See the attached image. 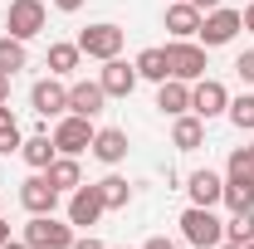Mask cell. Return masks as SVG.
Instances as JSON below:
<instances>
[{"label":"cell","instance_id":"obj_13","mask_svg":"<svg viewBox=\"0 0 254 249\" xmlns=\"http://www.w3.org/2000/svg\"><path fill=\"white\" fill-rule=\"evenodd\" d=\"M186 190H190V205H210V210H215V205L225 200V181L210 171V166H205V171H190Z\"/></svg>","mask_w":254,"mask_h":249},{"label":"cell","instance_id":"obj_36","mask_svg":"<svg viewBox=\"0 0 254 249\" xmlns=\"http://www.w3.org/2000/svg\"><path fill=\"white\" fill-rule=\"evenodd\" d=\"M240 15H245V30H254V0L245 5V10H240Z\"/></svg>","mask_w":254,"mask_h":249},{"label":"cell","instance_id":"obj_29","mask_svg":"<svg viewBox=\"0 0 254 249\" xmlns=\"http://www.w3.org/2000/svg\"><path fill=\"white\" fill-rule=\"evenodd\" d=\"M25 147V137H20V123H5L0 127V156H15Z\"/></svg>","mask_w":254,"mask_h":249},{"label":"cell","instance_id":"obj_2","mask_svg":"<svg viewBox=\"0 0 254 249\" xmlns=\"http://www.w3.org/2000/svg\"><path fill=\"white\" fill-rule=\"evenodd\" d=\"M166 63H171V78H186V83L205 78V68H210L205 44H195V39H171L166 44Z\"/></svg>","mask_w":254,"mask_h":249},{"label":"cell","instance_id":"obj_14","mask_svg":"<svg viewBox=\"0 0 254 249\" xmlns=\"http://www.w3.org/2000/svg\"><path fill=\"white\" fill-rule=\"evenodd\" d=\"M103 103H108V93H103V83H68V113H78V118H98L103 113Z\"/></svg>","mask_w":254,"mask_h":249},{"label":"cell","instance_id":"obj_40","mask_svg":"<svg viewBox=\"0 0 254 249\" xmlns=\"http://www.w3.org/2000/svg\"><path fill=\"white\" fill-rule=\"evenodd\" d=\"M250 152H254V142H250Z\"/></svg>","mask_w":254,"mask_h":249},{"label":"cell","instance_id":"obj_32","mask_svg":"<svg viewBox=\"0 0 254 249\" xmlns=\"http://www.w3.org/2000/svg\"><path fill=\"white\" fill-rule=\"evenodd\" d=\"M142 249H176V240H166V235H152V240H147Z\"/></svg>","mask_w":254,"mask_h":249},{"label":"cell","instance_id":"obj_20","mask_svg":"<svg viewBox=\"0 0 254 249\" xmlns=\"http://www.w3.org/2000/svg\"><path fill=\"white\" fill-rule=\"evenodd\" d=\"M78 59H83V49H78V44H49V54H44V63H49V73H54V78H68V73L78 68Z\"/></svg>","mask_w":254,"mask_h":249},{"label":"cell","instance_id":"obj_6","mask_svg":"<svg viewBox=\"0 0 254 249\" xmlns=\"http://www.w3.org/2000/svg\"><path fill=\"white\" fill-rule=\"evenodd\" d=\"M240 30H245V15L230 10V5H215V10L200 20V34H195V39H200L205 49H220V44H230Z\"/></svg>","mask_w":254,"mask_h":249},{"label":"cell","instance_id":"obj_22","mask_svg":"<svg viewBox=\"0 0 254 249\" xmlns=\"http://www.w3.org/2000/svg\"><path fill=\"white\" fill-rule=\"evenodd\" d=\"M20 156L30 161L34 171H44L54 156H59V147H54V137H44V132H34V137H25V147H20Z\"/></svg>","mask_w":254,"mask_h":249},{"label":"cell","instance_id":"obj_24","mask_svg":"<svg viewBox=\"0 0 254 249\" xmlns=\"http://www.w3.org/2000/svg\"><path fill=\"white\" fill-rule=\"evenodd\" d=\"M225 181H250L254 186V152L250 147H235L230 161H225Z\"/></svg>","mask_w":254,"mask_h":249},{"label":"cell","instance_id":"obj_10","mask_svg":"<svg viewBox=\"0 0 254 249\" xmlns=\"http://www.w3.org/2000/svg\"><path fill=\"white\" fill-rule=\"evenodd\" d=\"M20 205H25L30 215H54V205H59V190L49 186V176H44V171H34L30 181L20 186Z\"/></svg>","mask_w":254,"mask_h":249},{"label":"cell","instance_id":"obj_30","mask_svg":"<svg viewBox=\"0 0 254 249\" xmlns=\"http://www.w3.org/2000/svg\"><path fill=\"white\" fill-rule=\"evenodd\" d=\"M235 73H240V83H250V88H254V49L235 59Z\"/></svg>","mask_w":254,"mask_h":249},{"label":"cell","instance_id":"obj_25","mask_svg":"<svg viewBox=\"0 0 254 249\" xmlns=\"http://www.w3.org/2000/svg\"><path fill=\"white\" fill-rule=\"evenodd\" d=\"M98 190H103V205H108V210H123L127 200H132V186H127L123 176H103Z\"/></svg>","mask_w":254,"mask_h":249},{"label":"cell","instance_id":"obj_9","mask_svg":"<svg viewBox=\"0 0 254 249\" xmlns=\"http://www.w3.org/2000/svg\"><path fill=\"white\" fill-rule=\"evenodd\" d=\"M103 210H108V205H103V190H98V186L68 190V225H83V230H88V225L103 220Z\"/></svg>","mask_w":254,"mask_h":249},{"label":"cell","instance_id":"obj_1","mask_svg":"<svg viewBox=\"0 0 254 249\" xmlns=\"http://www.w3.org/2000/svg\"><path fill=\"white\" fill-rule=\"evenodd\" d=\"M181 235L195 249H215L225 245V220H215L210 205H190V210H181Z\"/></svg>","mask_w":254,"mask_h":249},{"label":"cell","instance_id":"obj_8","mask_svg":"<svg viewBox=\"0 0 254 249\" xmlns=\"http://www.w3.org/2000/svg\"><path fill=\"white\" fill-rule=\"evenodd\" d=\"M225 108H230V88H225L220 78H195L190 83V113L195 118L210 123V118H220Z\"/></svg>","mask_w":254,"mask_h":249},{"label":"cell","instance_id":"obj_37","mask_svg":"<svg viewBox=\"0 0 254 249\" xmlns=\"http://www.w3.org/2000/svg\"><path fill=\"white\" fill-rule=\"evenodd\" d=\"M0 249H30V245H25V240H5Z\"/></svg>","mask_w":254,"mask_h":249},{"label":"cell","instance_id":"obj_16","mask_svg":"<svg viewBox=\"0 0 254 249\" xmlns=\"http://www.w3.org/2000/svg\"><path fill=\"white\" fill-rule=\"evenodd\" d=\"M88 152H93L103 166H118V161L127 156V132H123V127H98Z\"/></svg>","mask_w":254,"mask_h":249},{"label":"cell","instance_id":"obj_3","mask_svg":"<svg viewBox=\"0 0 254 249\" xmlns=\"http://www.w3.org/2000/svg\"><path fill=\"white\" fill-rule=\"evenodd\" d=\"M93 118H78V113H64L59 118V127L49 132L54 137V147H59V156H78V152H88L93 147Z\"/></svg>","mask_w":254,"mask_h":249},{"label":"cell","instance_id":"obj_4","mask_svg":"<svg viewBox=\"0 0 254 249\" xmlns=\"http://www.w3.org/2000/svg\"><path fill=\"white\" fill-rule=\"evenodd\" d=\"M44 20H49L44 0H10V10H5V30L15 39H25V44L34 34H44Z\"/></svg>","mask_w":254,"mask_h":249},{"label":"cell","instance_id":"obj_7","mask_svg":"<svg viewBox=\"0 0 254 249\" xmlns=\"http://www.w3.org/2000/svg\"><path fill=\"white\" fill-rule=\"evenodd\" d=\"M73 44H78L88 59H118V54H123V30L103 20V25H88V30H78V39H73Z\"/></svg>","mask_w":254,"mask_h":249},{"label":"cell","instance_id":"obj_12","mask_svg":"<svg viewBox=\"0 0 254 249\" xmlns=\"http://www.w3.org/2000/svg\"><path fill=\"white\" fill-rule=\"evenodd\" d=\"M30 103L39 118H59V113H68V88H64L59 78H39L30 88Z\"/></svg>","mask_w":254,"mask_h":249},{"label":"cell","instance_id":"obj_28","mask_svg":"<svg viewBox=\"0 0 254 249\" xmlns=\"http://www.w3.org/2000/svg\"><path fill=\"white\" fill-rule=\"evenodd\" d=\"M225 205L240 215V210H254V186L250 181H225Z\"/></svg>","mask_w":254,"mask_h":249},{"label":"cell","instance_id":"obj_38","mask_svg":"<svg viewBox=\"0 0 254 249\" xmlns=\"http://www.w3.org/2000/svg\"><path fill=\"white\" fill-rule=\"evenodd\" d=\"M215 249H254V245H230V240H225V245H215Z\"/></svg>","mask_w":254,"mask_h":249},{"label":"cell","instance_id":"obj_35","mask_svg":"<svg viewBox=\"0 0 254 249\" xmlns=\"http://www.w3.org/2000/svg\"><path fill=\"white\" fill-rule=\"evenodd\" d=\"M190 5H195V10H200V15H210V10H215V5H220V0H190Z\"/></svg>","mask_w":254,"mask_h":249},{"label":"cell","instance_id":"obj_26","mask_svg":"<svg viewBox=\"0 0 254 249\" xmlns=\"http://www.w3.org/2000/svg\"><path fill=\"white\" fill-rule=\"evenodd\" d=\"M225 240H230V245H254V210L230 215V225H225Z\"/></svg>","mask_w":254,"mask_h":249},{"label":"cell","instance_id":"obj_15","mask_svg":"<svg viewBox=\"0 0 254 249\" xmlns=\"http://www.w3.org/2000/svg\"><path fill=\"white\" fill-rule=\"evenodd\" d=\"M200 10L190 5V0H176V5H166V30H171V39H195L200 34Z\"/></svg>","mask_w":254,"mask_h":249},{"label":"cell","instance_id":"obj_21","mask_svg":"<svg viewBox=\"0 0 254 249\" xmlns=\"http://www.w3.org/2000/svg\"><path fill=\"white\" fill-rule=\"evenodd\" d=\"M137 78H152V83H166L171 78V63H166V49H142L137 54Z\"/></svg>","mask_w":254,"mask_h":249},{"label":"cell","instance_id":"obj_11","mask_svg":"<svg viewBox=\"0 0 254 249\" xmlns=\"http://www.w3.org/2000/svg\"><path fill=\"white\" fill-rule=\"evenodd\" d=\"M98 83H103V93H108V98H132V88H137V63H127V59H103Z\"/></svg>","mask_w":254,"mask_h":249},{"label":"cell","instance_id":"obj_17","mask_svg":"<svg viewBox=\"0 0 254 249\" xmlns=\"http://www.w3.org/2000/svg\"><path fill=\"white\" fill-rule=\"evenodd\" d=\"M157 108L166 113V118L190 113V83H186V78H166V83H157Z\"/></svg>","mask_w":254,"mask_h":249},{"label":"cell","instance_id":"obj_39","mask_svg":"<svg viewBox=\"0 0 254 249\" xmlns=\"http://www.w3.org/2000/svg\"><path fill=\"white\" fill-rule=\"evenodd\" d=\"M5 240H10V225H5V220H0V245H5Z\"/></svg>","mask_w":254,"mask_h":249},{"label":"cell","instance_id":"obj_27","mask_svg":"<svg viewBox=\"0 0 254 249\" xmlns=\"http://www.w3.org/2000/svg\"><path fill=\"white\" fill-rule=\"evenodd\" d=\"M230 123L240 127V132H254V93H240V98H230Z\"/></svg>","mask_w":254,"mask_h":249},{"label":"cell","instance_id":"obj_5","mask_svg":"<svg viewBox=\"0 0 254 249\" xmlns=\"http://www.w3.org/2000/svg\"><path fill=\"white\" fill-rule=\"evenodd\" d=\"M20 240L30 249H68L73 245V225H64V220H54V215H30V225H25Z\"/></svg>","mask_w":254,"mask_h":249},{"label":"cell","instance_id":"obj_33","mask_svg":"<svg viewBox=\"0 0 254 249\" xmlns=\"http://www.w3.org/2000/svg\"><path fill=\"white\" fill-rule=\"evenodd\" d=\"M54 10H64V15H73V10H83V0H54Z\"/></svg>","mask_w":254,"mask_h":249},{"label":"cell","instance_id":"obj_34","mask_svg":"<svg viewBox=\"0 0 254 249\" xmlns=\"http://www.w3.org/2000/svg\"><path fill=\"white\" fill-rule=\"evenodd\" d=\"M10 78L15 73H0V103H10Z\"/></svg>","mask_w":254,"mask_h":249},{"label":"cell","instance_id":"obj_23","mask_svg":"<svg viewBox=\"0 0 254 249\" xmlns=\"http://www.w3.org/2000/svg\"><path fill=\"white\" fill-rule=\"evenodd\" d=\"M30 63L25 54V39H15V34H0V73H20Z\"/></svg>","mask_w":254,"mask_h":249},{"label":"cell","instance_id":"obj_31","mask_svg":"<svg viewBox=\"0 0 254 249\" xmlns=\"http://www.w3.org/2000/svg\"><path fill=\"white\" fill-rule=\"evenodd\" d=\"M68 249H108V245L93 240V235H73V245H68Z\"/></svg>","mask_w":254,"mask_h":249},{"label":"cell","instance_id":"obj_18","mask_svg":"<svg viewBox=\"0 0 254 249\" xmlns=\"http://www.w3.org/2000/svg\"><path fill=\"white\" fill-rule=\"evenodd\" d=\"M44 176H49V186L59 190H78L83 186V171H78V156H54V161H49V166H44Z\"/></svg>","mask_w":254,"mask_h":249},{"label":"cell","instance_id":"obj_19","mask_svg":"<svg viewBox=\"0 0 254 249\" xmlns=\"http://www.w3.org/2000/svg\"><path fill=\"white\" fill-rule=\"evenodd\" d=\"M205 142V118H195V113H181L176 127H171V147L176 152H195Z\"/></svg>","mask_w":254,"mask_h":249}]
</instances>
